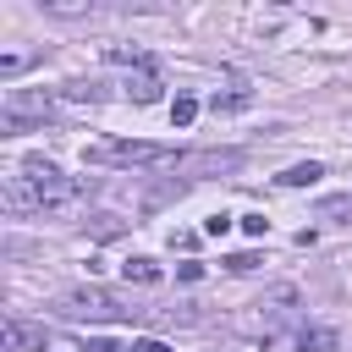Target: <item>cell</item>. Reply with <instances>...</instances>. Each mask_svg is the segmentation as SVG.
I'll return each instance as SVG.
<instances>
[{
    "instance_id": "15",
    "label": "cell",
    "mask_w": 352,
    "mask_h": 352,
    "mask_svg": "<svg viewBox=\"0 0 352 352\" xmlns=\"http://www.w3.org/2000/svg\"><path fill=\"white\" fill-rule=\"evenodd\" d=\"M226 226H231V214H209V220H204V231H209V236H226Z\"/></svg>"
},
{
    "instance_id": "5",
    "label": "cell",
    "mask_w": 352,
    "mask_h": 352,
    "mask_svg": "<svg viewBox=\"0 0 352 352\" xmlns=\"http://www.w3.org/2000/svg\"><path fill=\"white\" fill-rule=\"evenodd\" d=\"M6 336H11V346H16V352L44 346V330H38V324H22V319H6Z\"/></svg>"
},
{
    "instance_id": "6",
    "label": "cell",
    "mask_w": 352,
    "mask_h": 352,
    "mask_svg": "<svg viewBox=\"0 0 352 352\" xmlns=\"http://www.w3.org/2000/svg\"><path fill=\"white\" fill-rule=\"evenodd\" d=\"M297 346H302V352H341V336H336V330H324V324H314V330H302V336H297Z\"/></svg>"
},
{
    "instance_id": "2",
    "label": "cell",
    "mask_w": 352,
    "mask_h": 352,
    "mask_svg": "<svg viewBox=\"0 0 352 352\" xmlns=\"http://www.w3.org/2000/svg\"><path fill=\"white\" fill-rule=\"evenodd\" d=\"M82 165L132 170V165H182V154L165 148V143H143V138H99V143H82Z\"/></svg>"
},
{
    "instance_id": "13",
    "label": "cell",
    "mask_w": 352,
    "mask_h": 352,
    "mask_svg": "<svg viewBox=\"0 0 352 352\" xmlns=\"http://www.w3.org/2000/svg\"><path fill=\"white\" fill-rule=\"evenodd\" d=\"M28 66V55H0V77H16Z\"/></svg>"
},
{
    "instance_id": "16",
    "label": "cell",
    "mask_w": 352,
    "mask_h": 352,
    "mask_svg": "<svg viewBox=\"0 0 352 352\" xmlns=\"http://www.w3.org/2000/svg\"><path fill=\"white\" fill-rule=\"evenodd\" d=\"M132 352H170V346H165V341H138Z\"/></svg>"
},
{
    "instance_id": "3",
    "label": "cell",
    "mask_w": 352,
    "mask_h": 352,
    "mask_svg": "<svg viewBox=\"0 0 352 352\" xmlns=\"http://www.w3.org/2000/svg\"><path fill=\"white\" fill-rule=\"evenodd\" d=\"M60 308L72 319H138V308H126L116 292H99V286H82V292H66Z\"/></svg>"
},
{
    "instance_id": "12",
    "label": "cell",
    "mask_w": 352,
    "mask_h": 352,
    "mask_svg": "<svg viewBox=\"0 0 352 352\" xmlns=\"http://www.w3.org/2000/svg\"><path fill=\"white\" fill-rule=\"evenodd\" d=\"M253 264H258V258H253V253H231V258H226V270H231V275H248V270H253Z\"/></svg>"
},
{
    "instance_id": "1",
    "label": "cell",
    "mask_w": 352,
    "mask_h": 352,
    "mask_svg": "<svg viewBox=\"0 0 352 352\" xmlns=\"http://www.w3.org/2000/svg\"><path fill=\"white\" fill-rule=\"evenodd\" d=\"M88 187L82 182H72V176H60L55 165H28V170H16V176H6V204L16 209V214H33V209H72L77 198H82Z\"/></svg>"
},
{
    "instance_id": "10",
    "label": "cell",
    "mask_w": 352,
    "mask_h": 352,
    "mask_svg": "<svg viewBox=\"0 0 352 352\" xmlns=\"http://www.w3.org/2000/svg\"><path fill=\"white\" fill-rule=\"evenodd\" d=\"M192 116H198V99H192V94H176V104H170V121H176V126H192Z\"/></svg>"
},
{
    "instance_id": "11",
    "label": "cell",
    "mask_w": 352,
    "mask_h": 352,
    "mask_svg": "<svg viewBox=\"0 0 352 352\" xmlns=\"http://www.w3.org/2000/svg\"><path fill=\"white\" fill-rule=\"evenodd\" d=\"M82 352H132V346H121L116 336H88V346Z\"/></svg>"
},
{
    "instance_id": "7",
    "label": "cell",
    "mask_w": 352,
    "mask_h": 352,
    "mask_svg": "<svg viewBox=\"0 0 352 352\" xmlns=\"http://www.w3.org/2000/svg\"><path fill=\"white\" fill-rule=\"evenodd\" d=\"M319 176H324V165H314V160H302V165H292V170H280L275 182H280V187H314Z\"/></svg>"
},
{
    "instance_id": "9",
    "label": "cell",
    "mask_w": 352,
    "mask_h": 352,
    "mask_svg": "<svg viewBox=\"0 0 352 352\" xmlns=\"http://www.w3.org/2000/svg\"><path fill=\"white\" fill-rule=\"evenodd\" d=\"M248 104H253V94H214L209 110H214V116H231V110H248Z\"/></svg>"
},
{
    "instance_id": "8",
    "label": "cell",
    "mask_w": 352,
    "mask_h": 352,
    "mask_svg": "<svg viewBox=\"0 0 352 352\" xmlns=\"http://www.w3.org/2000/svg\"><path fill=\"white\" fill-rule=\"evenodd\" d=\"M121 275H126V280H138V286H154V280H160V264H154V258H126V264H121Z\"/></svg>"
},
{
    "instance_id": "14",
    "label": "cell",
    "mask_w": 352,
    "mask_h": 352,
    "mask_svg": "<svg viewBox=\"0 0 352 352\" xmlns=\"http://www.w3.org/2000/svg\"><path fill=\"white\" fill-rule=\"evenodd\" d=\"M242 231H248V236H264L270 220H264V214H242Z\"/></svg>"
},
{
    "instance_id": "4",
    "label": "cell",
    "mask_w": 352,
    "mask_h": 352,
    "mask_svg": "<svg viewBox=\"0 0 352 352\" xmlns=\"http://www.w3.org/2000/svg\"><path fill=\"white\" fill-rule=\"evenodd\" d=\"M160 94H165L160 72H138V77H126V99H138V104H154Z\"/></svg>"
}]
</instances>
